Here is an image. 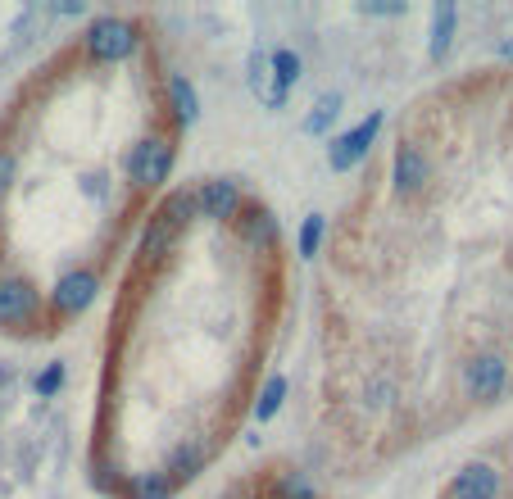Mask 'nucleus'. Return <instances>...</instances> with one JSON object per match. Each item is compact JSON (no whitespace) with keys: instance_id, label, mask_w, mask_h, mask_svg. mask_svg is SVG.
Masks as SVG:
<instances>
[{"instance_id":"f257e3e1","label":"nucleus","mask_w":513,"mask_h":499,"mask_svg":"<svg viewBox=\"0 0 513 499\" xmlns=\"http://www.w3.org/2000/svg\"><path fill=\"white\" fill-rule=\"evenodd\" d=\"M191 196L187 191H178V196H168L164 205L150 214V223H146V232H141V255L146 259H159L168 250V245L178 241V232L187 227V214H191Z\"/></svg>"},{"instance_id":"f03ea898","label":"nucleus","mask_w":513,"mask_h":499,"mask_svg":"<svg viewBox=\"0 0 513 499\" xmlns=\"http://www.w3.org/2000/svg\"><path fill=\"white\" fill-rule=\"evenodd\" d=\"M132 46H137V28H132L128 19H114V14H105V19H96L87 28V55L96 59V64L128 59Z\"/></svg>"},{"instance_id":"7ed1b4c3","label":"nucleus","mask_w":513,"mask_h":499,"mask_svg":"<svg viewBox=\"0 0 513 499\" xmlns=\"http://www.w3.org/2000/svg\"><path fill=\"white\" fill-rule=\"evenodd\" d=\"M377 132H382V114L373 109L368 118H359L346 137H336L332 150H327V164H332V173H350L355 164H364L368 150H373V141H377Z\"/></svg>"},{"instance_id":"20e7f679","label":"nucleus","mask_w":513,"mask_h":499,"mask_svg":"<svg viewBox=\"0 0 513 499\" xmlns=\"http://www.w3.org/2000/svg\"><path fill=\"white\" fill-rule=\"evenodd\" d=\"M168 173H173V146L164 137H150L132 146V155H128L132 186H159V182H168Z\"/></svg>"},{"instance_id":"39448f33","label":"nucleus","mask_w":513,"mask_h":499,"mask_svg":"<svg viewBox=\"0 0 513 499\" xmlns=\"http://www.w3.org/2000/svg\"><path fill=\"white\" fill-rule=\"evenodd\" d=\"M504 382H509V363H504L500 354H477V359L464 363V391L473 395V400L491 404L495 395L504 391Z\"/></svg>"},{"instance_id":"423d86ee","label":"nucleus","mask_w":513,"mask_h":499,"mask_svg":"<svg viewBox=\"0 0 513 499\" xmlns=\"http://www.w3.org/2000/svg\"><path fill=\"white\" fill-rule=\"evenodd\" d=\"M37 304H41V295L32 282H23V277H0V327L32 323Z\"/></svg>"},{"instance_id":"0eeeda50","label":"nucleus","mask_w":513,"mask_h":499,"mask_svg":"<svg viewBox=\"0 0 513 499\" xmlns=\"http://www.w3.org/2000/svg\"><path fill=\"white\" fill-rule=\"evenodd\" d=\"M100 282L82 268V273H64L60 282H55V291H50V304H55V314H82V309H91V300H96Z\"/></svg>"},{"instance_id":"6e6552de","label":"nucleus","mask_w":513,"mask_h":499,"mask_svg":"<svg viewBox=\"0 0 513 499\" xmlns=\"http://www.w3.org/2000/svg\"><path fill=\"white\" fill-rule=\"evenodd\" d=\"M450 499H500V472L491 463H464L450 481Z\"/></svg>"},{"instance_id":"1a4fd4ad","label":"nucleus","mask_w":513,"mask_h":499,"mask_svg":"<svg viewBox=\"0 0 513 499\" xmlns=\"http://www.w3.org/2000/svg\"><path fill=\"white\" fill-rule=\"evenodd\" d=\"M191 205L200 209L205 218H214V223H223V218H237V209H241V191H237V182H227V177H214V182H205L191 196Z\"/></svg>"},{"instance_id":"9d476101","label":"nucleus","mask_w":513,"mask_h":499,"mask_svg":"<svg viewBox=\"0 0 513 499\" xmlns=\"http://www.w3.org/2000/svg\"><path fill=\"white\" fill-rule=\"evenodd\" d=\"M427 173H432V168H427V155L418 146H409V141H400V150H395V191H400V196H418V191H423L427 186Z\"/></svg>"},{"instance_id":"9b49d317","label":"nucleus","mask_w":513,"mask_h":499,"mask_svg":"<svg viewBox=\"0 0 513 499\" xmlns=\"http://www.w3.org/2000/svg\"><path fill=\"white\" fill-rule=\"evenodd\" d=\"M168 105H173V118H178V123H196L200 118V100H196V87H191L187 78H173L168 82Z\"/></svg>"},{"instance_id":"f8f14e48","label":"nucleus","mask_w":513,"mask_h":499,"mask_svg":"<svg viewBox=\"0 0 513 499\" xmlns=\"http://www.w3.org/2000/svg\"><path fill=\"white\" fill-rule=\"evenodd\" d=\"M454 19H459V10H454L450 0H445V5H436V10H432V41H427V50H432V59H441L445 50H450V41H454Z\"/></svg>"},{"instance_id":"ddd939ff","label":"nucleus","mask_w":513,"mask_h":499,"mask_svg":"<svg viewBox=\"0 0 513 499\" xmlns=\"http://www.w3.org/2000/svg\"><path fill=\"white\" fill-rule=\"evenodd\" d=\"M282 400H287V377L282 372H273L264 382V391H259V400H255V422H268L277 409H282Z\"/></svg>"},{"instance_id":"4468645a","label":"nucleus","mask_w":513,"mask_h":499,"mask_svg":"<svg viewBox=\"0 0 513 499\" xmlns=\"http://www.w3.org/2000/svg\"><path fill=\"white\" fill-rule=\"evenodd\" d=\"M241 236H246L250 245H273L277 241V223L268 209H250L246 223H241Z\"/></svg>"},{"instance_id":"2eb2a0df","label":"nucleus","mask_w":513,"mask_h":499,"mask_svg":"<svg viewBox=\"0 0 513 499\" xmlns=\"http://www.w3.org/2000/svg\"><path fill=\"white\" fill-rule=\"evenodd\" d=\"M268 73H273V82L282 91H291L300 82V55H296V50H273V59H268Z\"/></svg>"},{"instance_id":"dca6fc26","label":"nucleus","mask_w":513,"mask_h":499,"mask_svg":"<svg viewBox=\"0 0 513 499\" xmlns=\"http://www.w3.org/2000/svg\"><path fill=\"white\" fill-rule=\"evenodd\" d=\"M200 468H205V450H200V445H182V450L168 459V472H164V477H168V481H182V477H196Z\"/></svg>"},{"instance_id":"f3484780","label":"nucleus","mask_w":513,"mask_h":499,"mask_svg":"<svg viewBox=\"0 0 513 499\" xmlns=\"http://www.w3.org/2000/svg\"><path fill=\"white\" fill-rule=\"evenodd\" d=\"M323 232H327V218H323V214H309L305 223H300V236H296L300 259H314V255H318V245H323Z\"/></svg>"},{"instance_id":"a211bd4d","label":"nucleus","mask_w":513,"mask_h":499,"mask_svg":"<svg viewBox=\"0 0 513 499\" xmlns=\"http://www.w3.org/2000/svg\"><path fill=\"white\" fill-rule=\"evenodd\" d=\"M341 114V96H318V105H314V114L305 118V132L309 137H323L327 128H332V118Z\"/></svg>"},{"instance_id":"6ab92c4d","label":"nucleus","mask_w":513,"mask_h":499,"mask_svg":"<svg viewBox=\"0 0 513 499\" xmlns=\"http://www.w3.org/2000/svg\"><path fill=\"white\" fill-rule=\"evenodd\" d=\"M137 499H173V481L164 472H150V477L137 481Z\"/></svg>"},{"instance_id":"aec40b11","label":"nucleus","mask_w":513,"mask_h":499,"mask_svg":"<svg viewBox=\"0 0 513 499\" xmlns=\"http://www.w3.org/2000/svg\"><path fill=\"white\" fill-rule=\"evenodd\" d=\"M60 386H64V368H60V363H50V368L37 377V395H41V400H50Z\"/></svg>"},{"instance_id":"412c9836","label":"nucleus","mask_w":513,"mask_h":499,"mask_svg":"<svg viewBox=\"0 0 513 499\" xmlns=\"http://www.w3.org/2000/svg\"><path fill=\"white\" fill-rule=\"evenodd\" d=\"M10 182H14V155L10 150H0V196L10 191Z\"/></svg>"},{"instance_id":"4be33fe9","label":"nucleus","mask_w":513,"mask_h":499,"mask_svg":"<svg viewBox=\"0 0 513 499\" xmlns=\"http://www.w3.org/2000/svg\"><path fill=\"white\" fill-rule=\"evenodd\" d=\"M409 5H373V0H368L364 5V14H405Z\"/></svg>"}]
</instances>
